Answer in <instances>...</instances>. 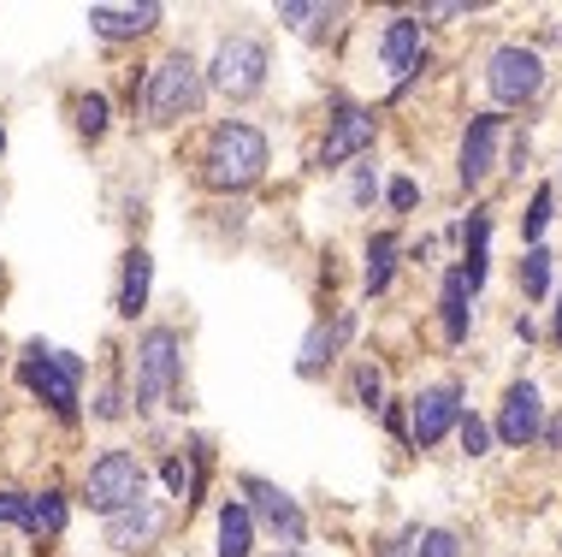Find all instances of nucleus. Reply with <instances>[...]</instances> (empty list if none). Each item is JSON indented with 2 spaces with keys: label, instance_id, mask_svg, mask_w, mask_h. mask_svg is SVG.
I'll list each match as a JSON object with an SVG mask.
<instances>
[{
  "label": "nucleus",
  "instance_id": "4",
  "mask_svg": "<svg viewBox=\"0 0 562 557\" xmlns=\"http://www.w3.org/2000/svg\"><path fill=\"white\" fill-rule=\"evenodd\" d=\"M19 380L48 403L54 415H78V380H83V356L71 350H48V344H30V356L19 363Z\"/></svg>",
  "mask_w": 562,
  "mask_h": 557
},
{
  "label": "nucleus",
  "instance_id": "7",
  "mask_svg": "<svg viewBox=\"0 0 562 557\" xmlns=\"http://www.w3.org/2000/svg\"><path fill=\"white\" fill-rule=\"evenodd\" d=\"M485 83H492V96L504 101V108H521V101H533L539 96V83H544V59L533 48H497L492 54V66H485Z\"/></svg>",
  "mask_w": 562,
  "mask_h": 557
},
{
  "label": "nucleus",
  "instance_id": "20",
  "mask_svg": "<svg viewBox=\"0 0 562 557\" xmlns=\"http://www.w3.org/2000/svg\"><path fill=\"white\" fill-rule=\"evenodd\" d=\"M59 528H66V499H59V492H36V499H30V534L54 539Z\"/></svg>",
  "mask_w": 562,
  "mask_h": 557
},
{
  "label": "nucleus",
  "instance_id": "15",
  "mask_svg": "<svg viewBox=\"0 0 562 557\" xmlns=\"http://www.w3.org/2000/svg\"><path fill=\"white\" fill-rule=\"evenodd\" d=\"M160 24V7L143 0V7H89V30L108 42H125V36H143V30Z\"/></svg>",
  "mask_w": 562,
  "mask_h": 557
},
{
  "label": "nucleus",
  "instance_id": "10",
  "mask_svg": "<svg viewBox=\"0 0 562 557\" xmlns=\"http://www.w3.org/2000/svg\"><path fill=\"white\" fill-rule=\"evenodd\" d=\"M497 143H504V119H497V113L468 119V137H462V167H456L468 190L485 185V172L497 167Z\"/></svg>",
  "mask_w": 562,
  "mask_h": 557
},
{
  "label": "nucleus",
  "instance_id": "27",
  "mask_svg": "<svg viewBox=\"0 0 562 557\" xmlns=\"http://www.w3.org/2000/svg\"><path fill=\"white\" fill-rule=\"evenodd\" d=\"M544 225H551V190H539L527 208V237H544Z\"/></svg>",
  "mask_w": 562,
  "mask_h": 557
},
{
  "label": "nucleus",
  "instance_id": "11",
  "mask_svg": "<svg viewBox=\"0 0 562 557\" xmlns=\"http://www.w3.org/2000/svg\"><path fill=\"white\" fill-rule=\"evenodd\" d=\"M160 534H166V510H160L155 499H143V504H131V510H119V516H108V546H113V552H148Z\"/></svg>",
  "mask_w": 562,
  "mask_h": 557
},
{
  "label": "nucleus",
  "instance_id": "28",
  "mask_svg": "<svg viewBox=\"0 0 562 557\" xmlns=\"http://www.w3.org/2000/svg\"><path fill=\"white\" fill-rule=\"evenodd\" d=\"M0 522H19V528H30V499H24V492H0Z\"/></svg>",
  "mask_w": 562,
  "mask_h": 557
},
{
  "label": "nucleus",
  "instance_id": "9",
  "mask_svg": "<svg viewBox=\"0 0 562 557\" xmlns=\"http://www.w3.org/2000/svg\"><path fill=\"white\" fill-rule=\"evenodd\" d=\"M243 492L255 499V516H261L267 528L284 539V546H302V534H308V522H302V510H296V499H291V492H279V487H272V480H261V475H249V480H243Z\"/></svg>",
  "mask_w": 562,
  "mask_h": 557
},
{
  "label": "nucleus",
  "instance_id": "5",
  "mask_svg": "<svg viewBox=\"0 0 562 557\" xmlns=\"http://www.w3.org/2000/svg\"><path fill=\"white\" fill-rule=\"evenodd\" d=\"M143 492H148V469L131 457V450H101V457L89 463V480H83L89 510H101V516H119V510L143 504Z\"/></svg>",
  "mask_w": 562,
  "mask_h": 557
},
{
  "label": "nucleus",
  "instance_id": "14",
  "mask_svg": "<svg viewBox=\"0 0 562 557\" xmlns=\"http://www.w3.org/2000/svg\"><path fill=\"white\" fill-rule=\"evenodd\" d=\"M361 148H373V113L344 108L338 119H331L326 143H321V167H344V160H356Z\"/></svg>",
  "mask_w": 562,
  "mask_h": 557
},
{
  "label": "nucleus",
  "instance_id": "31",
  "mask_svg": "<svg viewBox=\"0 0 562 557\" xmlns=\"http://www.w3.org/2000/svg\"><path fill=\"white\" fill-rule=\"evenodd\" d=\"M166 480H172V487H178V492H184V487H190V475H184V463H178V457H172V463H166Z\"/></svg>",
  "mask_w": 562,
  "mask_h": 557
},
{
  "label": "nucleus",
  "instance_id": "21",
  "mask_svg": "<svg viewBox=\"0 0 562 557\" xmlns=\"http://www.w3.org/2000/svg\"><path fill=\"white\" fill-rule=\"evenodd\" d=\"M391 267H397V237L379 232L373 244H368V291H385V285H391Z\"/></svg>",
  "mask_w": 562,
  "mask_h": 557
},
{
  "label": "nucleus",
  "instance_id": "13",
  "mask_svg": "<svg viewBox=\"0 0 562 557\" xmlns=\"http://www.w3.org/2000/svg\"><path fill=\"white\" fill-rule=\"evenodd\" d=\"M379 59H385V71H397L403 83L415 78L420 59H427V30H420V19H391L385 36H379Z\"/></svg>",
  "mask_w": 562,
  "mask_h": 557
},
{
  "label": "nucleus",
  "instance_id": "32",
  "mask_svg": "<svg viewBox=\"0 0 562 557\" xmlns=\"http://www.w3.org/2000/svg\"><path fill=\"white\" fill-rule=\"evenodd\" d=\"M544 445H557V450H562V415H551V427H544Z\"/></svg>",
  "mask_w": 562,
  "mask_h": 557
},
{
  "label": "nucleus",
  "instance_id": "33",
  "mask_svg": "<svg viewBox=\"0 0 562 557\" xmlns=\"http://www.w3.org/2000/svg\"><path fill=\"white\" fill-rule=\"evenodd\" d=\"M551 333H557V344H562V309H557V321H551Z\"/></svg>",
  "mask_w": 562,
  "mask_h": 557
},
{
  "label": "nucleus",
  "instance_id": "16",
  "mask_svg": "<svg viewBox=\"0 0 562 557\" xmlns=\"http://www.w3.org/2000/svg\"><path fill=\"white\" fill-rule=\"evenodd\" d=\"M148 279H155V261H148V249H131L125 255V274H119V314H143L148 303Z\"/></svg>",
  "mask_w": 562,
  "mask_h": 557
},
{
  "label": "nucleus",
  "instance_id": "29",
  "mask_svg": "<svg viewBox=\"0 0 562 557\" xmlns=\"http://www.w3.org/2000/svg\"><path fill=\"white\" fill-rule=\"evenodd\" d=\"M356 391H361V403L373 410V403L385 398V380H379V368H356Z\"/></svg>",
  "mask_w": 562,
  "mask_h": 557
},
{
  "label": "nucleus",
  "instance_id": "18",
  "mask_svg": "<svg viewBox=\"0 0 562 557\" xmlns=\"http://www.w3.org/2000/svg\"><path fill=\"white\" fill-rule=\"evenodd\" d=\"M468 297H474V291H468V279L450 274V279H445V338H450V344L468 338Z\"/></svg>",
  "mask_w": 562,
  "mask_h": 557
},
{
  "label": "nucleus",
  "instance_id": "2",
  "mask_svg": "<svg viewBox=\"0 0 562 557\" xmlns=\"http://www.w3.org/2000/svg\"><path fill=\"white\" fill-rule=\"evenodd\" d=\"M178 333L172 326H148L136 338V363H131V386H136V410H160L166 398H178Z\"/></svg>",
  "mask_w": 562,
  "mask_h": 557
},
{
  "label": "nucleus",
  "instance_id": "3",
  "mask_svg": "<svg viewBox=\"0 0 562 557\" xmlns=\"http://www.w3.org/2000/svg\"><path fill=\"white\" fill-rule=\"evenodd\" d=\"M202 96H207V71L195 66L190 54H166L160 66L148 71V89H143V101H148V113H155V125L190 119L195 108H202Z\"/></svg>",
  "mask_w": 562,
  "mask_h": 557
},
{
  "label": "nucleus",
  "instance_id": "26",
  "mask_svg": "<svg viewBox=\"0 0 562 557\" xmlns=\"http://www.w3.org/2000/svg\"><path fill=\"white\" fill-rule=\"evenodd\" d=\"M485 445H492V427L480 415H462V450L468 457H485Z\"/></svg>",
  "mask_w": 562,
  "mask_h": 557
},
{
  "label": "nucleus",
  "instance_id": "17",
  "mask_svg": "<svg viewBox=\"0 0 562 557\" xmlns=\"http://www.w3.org/2000/svg\"><path fill=\"white\" fill-rule=\"evenodd\" d=\"M255 552V516L243 504H220V557H249Z\"/></svg>",
  "mask_w": 562,
  "mask_h": 557
},
{
  "label": "nucleus",
  "instance_id": "24",
  "mask_svg": "<svg viewBox=\"0 0 562 557\" xmlns=\"http://www.w3.org/2000/svg\"><path fill=\"white\" fill-rule=\"evenodd\" d=\"M415 557H462V539H456L450 528H427L415 539Z\"/></svg>",
  "mask_w": 562,
  "mask_h": 557
},
{
  "label": "nucleus",
  "instance_id": "8",
  "mask_svg": "<svg viewBox=\"0 0 562 557\" xmlns=\"http://www.w3.org/2000/svg\"><path fill=\"white\" fill-rule=\"evenodd\" d=\"M450 427H462V391L456 386H427L408 410V439L415 445H438Z\"/></svg>",
  "mask_w": 562,
  "mask_h": 557
},
{
  "label": "nucleus",
  "instance_id": "34",
  "mask_svg": "<svg viewBox=\"0 0 562 557\" xmlns=\"http://www.w3.org/2000/svg\"><path fill=\"white\" fill-rule=\"evenodd\" d=\"M0 148H7V131H0Z\"/></svg>",
  "mask_w": 562,
  "mask_h": 557
},
{
  "label": "nucleus",
  "instance_id": "22",
  "mask_svg": "<svg viewBox=\"0 0 562 557\" xmlns=\"http://www.w3.org/2000/svg\"><path fill=\"white\" fill-rule=\"evenodd\" d=\"M544 291H551V255H544V249H527V255H521V297H533V303H539Z\"/></svg>",
  "mask_w": 562,
  "mask_h": 557
},
{
  "label": "nucleus",
  "instance_id": "12",
  "mask_svg": "<svg viewBox=\"0 0 562 557\" xmlns=\"http://www.w3.org/2000/svg\"><path fill=\"white\" fill-rule=\"evenodd\" d=\"M497 439L504 445H533L539 439V386L515 380L504 391V410H497Z\"/></svg>",
  "mask_w": 562,
  "mask_h": 557
},
{
  "label": "nucleus",
  "instance_id": "19",
  "mask_svg": "<svg viewBox=\"0 0 562 557\" xmlns=\"http://www.w3.org/2000/svg\"><path fill=\"white\" fill-rule=\"evenodd\" d=\"M349 333V321H338V326H314V333H308V344H302V374H321L326 363H331V350H338V338Z\"/></svg>",
  "mask_w": 562,
  "mask_h": 557
},
{
  "label": "nucleus",
  "instance_id": "23",
  "mask_svg": "<svg viewBox=\"0 0 562 557\" xmlns=\"http://www.w3.org/2000/svg\"><path fill=\"white\" fill-rule=\"evenodd\" d=\"M71 113H78L83 137H101V131H108V96H78V101H71Z\"/></svg>",
  "mask_w": 562,
  "mask_h": 557
},
{
  "label": "nucleus",
  "instance_id": "25",
  "mask_svg": "<svg viewBox=\"0 0 562 557\" xmlns=\"http://www.w3.org/2000/svg\"><path fill=\"white\" fill-rule=\"evenodd\" d=\"M279 19H284V24H296V30H314L321 19H331V7H302V0H284Z\"/></svg>",
  "mask_w": 562,
  "mask_h": 557
},
{
  "label": "nucleus",
  "instance_id": "6",
  "mask_svg": "<svg viewBox=\"0 0 562 557\" xmlns=\"http://www.w3.org/2000/svg\"><path fill=\"white\" fill-rule=\"evenodd\" d=\"M207 83H214L220 96H232V101L261 96V83H267V48L255 36H225L220 54H214V66H207Z\"/></svg>",
  "mask_w": 562,
  "mask_h": 557
},
{
  "label": "nucleus",
  "instance_id": "30",
  "mask_svg": "<svg viewBox=\"0 0 562 557\" xmlns=\"http://www.w3.org/2000/svg\"><path fill=\"white\" fill-rule=\"evenodd\" d=\"M415 185H408V178H397V185H391V208H415Z\"/></svg>",
  "mask_w": 562,
  "mask_h": 557
},
{
  "label": "nucleus",
  "instance_id": "1",
  "mask_svg": "<svg viewBox=\"0 0 562 557\" xmlns=\"http://www.w3.org/2000/svg\"><path fill=\"white\" fill-rule=\"evenodd\" d=\"M261 172H267V137L255 125H243V119H225L214 137H207L202 178L214 190H249Z\"/></svg>",
  "mask_w": 562,
  "mask_h": 557
}]
</instances>
